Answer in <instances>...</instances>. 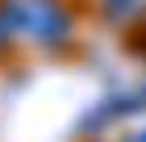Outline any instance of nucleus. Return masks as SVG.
Segmentation results:
<instances>
[{
  "mask_svg": "<svg viewBox=\"0 0 146 142\" xmlns=\"http://www.w3.org/2000/svg\"><path fill=\"white\" fill-rule=\"evenodd\" d=\"M13 25L25 33V38H34V42H63L71 33V17L58 9L54 0H17L9 9Z\"/></svg>",
  "mask_w": 146,
  "mask_h": 142,
  "instance_id": "nucleus-1",
  "label": "nucleus"
},
{
  "mask_svg": "<svg viewBox=\"0 0 146 142\" xmlns=\"http://www.w3.org/2000/svg\"><path fill=\"white\" fill-rule=\"evenodd\" d=\"M134 142H146V134H138V138H134Z\"/></svg>",
  "mask_w": 146,
  "mask_h": 142,
  "instance_id": "nucleus-2",
  "label": "nucleus"
},
{
  "mask_svg": "<svg viewBox=\"0 0 146 142\" xmlns=\"http://www.w3.org/2000/svg\"><path fill=\"white\" fill-rule=\"evenodd\" d=\"M0 38H4V21H0Z\"/></svg>",
  "mask_w": 146,
  "mask_h": 142,
  "instance_id": "nucleus-3",
  "label": "nucleus"
}]
</instances>
